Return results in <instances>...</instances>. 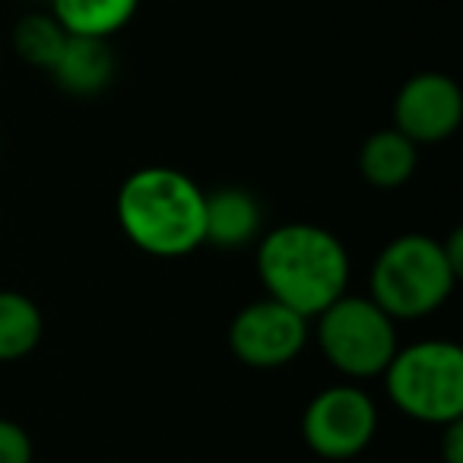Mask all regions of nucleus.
<instances>
[{
  "instance_id": "1",
  "label": "nucleus",
  "mask_w": 463,
  "mask_h": 463,
  "mask_svg": "<svg viewBox=\"0 0 463 463\" xmlns=\"http://www.w3.org/2000/svg\"><path fill=\"white\" fill-rule=\"evenodd\" d=\"M258 277L267 296L311 321L346 296L349 254L324 225L286 222L260 239Z\"/></svg>"
},
{
  "instance_id": "2",
  "label": "nucleus",
  "mask_w": 463,
  "mask_h": 463,
  "mask_svg": "<svg viewBox=\"0 0 463 463\" xmlns=\"http://www.w3.org/2000/svg\"><path fill=\"white\" fill-rule=\"evenodd\" d=\"M206 194L168 165L137 168L118 191V222L130 245L153 258H187L203 245Z\"/></svg>"
},
{
  "instance_id": "3",
  "label": "nucleus",
  "mask_w": 463,
  "mask_h": 463,
  "mask_svg": "<svg viewBox=\"0 0 463 463\" xmlns=\"http://www.w3.org/2000/svg\"><path fill=\"white\" fill-rule=\"evenodd\" d=\"M460 273L444 254L441 241L429 235H400L374 258L372 302L393 321H419L441 308Z\"/></svg>"
},
{
  "instance_id": "4",
  "label": "nucleus",
  "mask_w": 463,
  "mask_h": 463,
  "mask_svg": "<svg viewBox=\"0 0 463 463\" xmlns=\"http://www.w3.org/2000/svg\"><path fill=\"white\" fill-rule=\"evenodd\" d=\"M387 397L403 416L425 425L463 419V349L448 340H422L397 349L384 368Z\"/></svg>"
},
{
  "instance_id": "5",
  "label": "nucleus",
  "mask_w": 463,
  "mask_h": 463,
  "mask_svg": "<svg viewBox=\"0 0 463 463\" xmlns=\"http://www.w3.org/2000/svg\"><path fill=\"white\" fill-rule=\"evenodd\" d=\"M317 346L346 378H378L397 353V327L372 298L340 296L317 315Z\"/></svg>"
},
{
  "instance_id": "6",
  "label": "nucleus",
  "mask_w": 463,
  "mask_h": 463,
  "mask_svg": "<svg viewBox=\"0 0 463 463\" xmlns=\"http://www.w3.org/2000/svg\"><path fill=\"white\" fill-rule=\"evenodd\" d=\"M378 406L362 387L336 384L321 391L302 412V438L324 460H349L372 444Z\"/></svg>"
},
{
  "instance_id": "7",
  "label": "nucleus",
  "mask_w": 463,
  "mask_h": 463,
  "mask_svg": "<svg viewBox=\"0 0 463 463\" xmlns=\"http://www.w3.org/2000/svg\"><path fill=\"white\" fill-rule=\"evenodd\" d=\"M308 343V317L286 308L277 298L248 302L232 317L229 349L239 362L251 368H283Z\"/></svg>"
},
{
  "instance_id": "8",
  "label": "nucleus",
  "mask_w": 463,
  "mask_h": 463,
  "mask_svg": "<svg viewBox=\"0 0 463 463\" xmlns=\"http://www.w3.org/2000/svg\"><path fill=\"white\" fill-rule=\"evenodd\" d=\"M463 121V92L448 73L425 71L410 77L393 99V128L412 143H441Z\"/></svg>"
},
{
  "instance_id": "9",
  "label": "nucleus",
  "mask_w": 463,
  "mask_h": 463,
  "mask_svg": "<svg viewBox=\"0 0 463 463\" xmlns=\"http://www.w3.org/2000/svg\"><path fill=\"white\" fill-rule=\"evenodd\" d=\"M264 213L254 194L241 187H219L206 194L203 206V245L245 248L260 235Z\"/></svg>"
},
{
  "instance_id": "10",
  "label": "nucleus",
  "mask_w": 463,
  "mask_h": 463,
  "mask_svg": "<svg viewBox=\"0 0 463 463\" xmlns=\"http://www.w3.org/2000/svg\"><path fill=\"white\" fill-rule=\"evenodd\" d=\"M48 73L71 96H99L115 80V54H111L109 39L67 35L58 64Z\"/></svg>"
},
{
  "instance_id": "11",
  "label": "nucleus",
  "mask_w": 463,
  "mask_h": 463,
  "mask_svg": "<svg viewBox=\"0 0 463 463\" xmlns=\"http://www.w3.org/2000/svg\"><path fill=\"white\" fill-rule=\"evenodd\" d=\"M419 165V146L403 137L397 128L374 130L365 143L359 146V172L372 187L393 191L403 187L412 178Z\"/></svg>"
},
{
  "instance_id": "12",
  "label": "nucleus",
  "mask_w": 463,
  "mask_h": 463,
  "mask_svg": "<svg viewBox=\"0 0 463 463\" xmlns=\"http://www.w3.org/2000/svg\"><path fill=\"white\" fill-rule=\"evenodd\" d=\"M140 0H52V16L67 35L111 39L134 20Z\"/></svg>"
},
{
  "instance_id": "13",
  "label": "nucleus",
  "mask_w": 463,
  "mask_h": 463,
  "mask_svg": "<svg viewBox=\"0 0 463 463\" xmlns=\"http://www.w3.org/2000/svg\"><path fill=\"white\" fill-rule=\"evenodd\" d=\"M45 321L23 292H0V362H20L42 343Z\"/></svg>"
},
{
  "instance_id": "14",
  "label": "nucleus",
  "mask_w": 463,
  "mask_h": 463,
  "mask_svg": "<svg viewBox=\"0 0 463 463\" xmlns=\"http://www.w3.org/2000/svg\"><path fill=\"white\" fill-rule=\"evenodd\" d=\"M67 33L52 14H26L14 29V52L20 54L23 64L52 71L64 52Z\"/></svg>"
},
{
  "instance_id": "15",
  "label": "nucleus",
  "mask_w": 463,
  "mask_h": 463,
  "mask_svg": "<svg viewBox=\"0 0 463 463\" xmlns=\"http://www.w3.org/2000/svg\"><path fill=\"white\" fill-rule=\"evenodd\" d=\"M35 448L29 431L14 419H0V463H33Z\"/></svg>"
},
{
  "instance_id": "16",
  "label": "nucleus",
  "mask_w": 463,
  "mask_h": 463,
  "mask_svg": "<svg viewBox=\"0 0 463 463\" xmlns=\"http://www.w3.org/2000/svg\"><path fill=\"white\" fill-rule=\"evenodd\" d=\"M438 450H441L444 463H463V419L441 425V444H438Z\"/></svg>"
},
{
  "instance_id": "17",
  "label": "nucleus",
  "mask_w": 463,
  "mask_h": 463,
  "mask_svg": "<svg viewBox=\"0 0 463 463\" xmlns=\"http://www.w3.org/2000/svg\"><path fill=\"white\" fill-rule=\"evenodd\" d=\"M0 149H4V140H0Z\"/></svg>"
}]
</instances>
